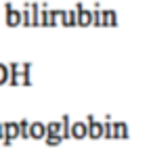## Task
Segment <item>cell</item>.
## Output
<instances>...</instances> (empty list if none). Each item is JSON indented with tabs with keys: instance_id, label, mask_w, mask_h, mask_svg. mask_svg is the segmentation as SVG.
Returning <instances> with one entry per match:
<instances>
[{
	"instance_id": "cell-1",
	"label": "cell",
	"mask_w": 153,
	"mask_h": 155,
	"mask_svg": "<svg viewBox=\"0 0 153 155\" xmlns=\"http://www.w3.org/2000/svg\"><path fill=\"white\" fill-rule=\"evenodd\" d=\"M113 126H115V138H120V140H126L128 134H130V132H128V124H126V122L118 120Z\"/></svg>"
},
{
	"instance_id": "cell-2",
	"label": "cell",
	"mask_w": 153,
	"mask_h": 155,
	"mask_svg": "<svg viewBox=\"0 0 153 155\" xmlns=\"http://www.w3.org/2000/svg\"><path fill=\"white\" fill-rule=\"evenodd\" d=\"M88 134H90L92 138H99V136H103V124L95 122V120H90V124H88Z\"/></svg>"
},
{
	"instance_id": "cell-3",
	"label": "cell",
	"mask_w": 153,
	"mask_h": 155,
	"mask_svg": "<svg viewBox=\"0 0 153 155\" xmlns=\"http://www.w3.org/2000/svg\"><path fill=\"white\" fill-rule=\"evenodd\" d=\"M103 25H118V13L105 11L103 13Z\"/></svg>"
},
{
	"instance_id": "cell-4",
	"label": "cell",
	"mask_w": 153,
	"mask_h": 155,
	"mask_svg": "<svg viewBox=\"0 0 153 155\" xmlns=\"http://www.w3.org/2000/svg\"><path fill=\"white\" fill-rule=\"evenodd\" d=\"M103 136H105V138H115V126H113L109 120L103 124Z\"/></svg>"
},
{
	"instance_id": "cell-5",
	"label": "cell",
	"mask_w": 153,
	"mask_h": 155,
	"mask_svg": "<svg viewBox=\"0 0 153 155\" xmlns=\"http://www.w3.org/2000/svg\"><path fill=\"white\" fill-rule=\"evenodd\" d=\"M95 23H97V25H101V23H103V15L99 13V11L95 13Z\"/></svg>"
}]
</instances>
